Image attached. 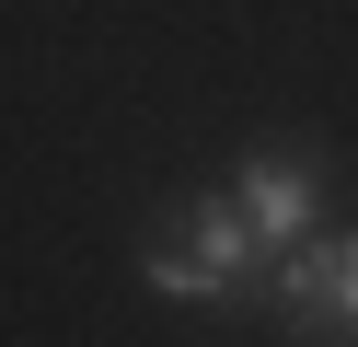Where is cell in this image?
<instances>
[{"instance_id": "3", "label": "cell", "mask_w": 358, "mask_h": 347, "mask_svg": "<svg viewBox=\"0 0 358 347\" xmlns=\"http://www.w3.org/2000/svg\"><path fill=\"white\" fill-rule=\"evenodd\" d=\"M173 231H185V254H196V266H208L231 301L255 290V254H266V243H255V220H243V197H196Z\"/></svg>"}, {"instance_id": "2", "label": "cell", "mask_w": 358, "mask_h": 347, "mask_svg": "<svg viewBox=\"0 0 358 347\" xmlns=\"http://www.w3.org/2000/svg\"><path fill=\"white\" fill-rule=\"evenodd\" d=\"M266 301H278V313L289 301H324V313L358 336V231H324V243H301L289 266H266Z\"/></svg>"}, {"instance_id": "1", "label": "cell", "mask_w": 358, "mask_h": 347, "mask_svg": "<svg viewBox=\"0 0 358 347\" xmlns=\"http://www.w3.org/2000/svg\"><path fill=\"white\" fill-rule=\"evenodd\" d=\"M243 197V220H255V243H266V266H289V254L312 243V220H324V174H312L301 151H278V162H255V174L231 185Z\"/></svg>"}]
</instances>
